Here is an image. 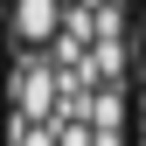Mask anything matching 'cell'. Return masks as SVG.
<instances>
[{
	"instance_id": "1",
	"label": "cell",
	"mask_w": 146,
	"mask_h": 146,
	"mask_svg": "<svg viewBox=\"0 0 146 146\" xmlns=\"http://www.w3.org/2000/svg\"><path fill=\"white\" fill-rule=\"evenodd\" d=\"M125 14L63 0L49 42H0V146H125Z\"/></svg>"
}]
</instances>
